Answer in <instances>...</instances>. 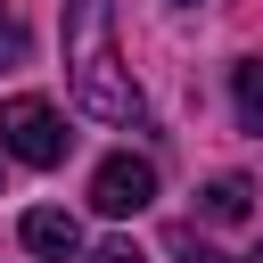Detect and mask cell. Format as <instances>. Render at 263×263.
I'll return each instance as SVG.
<instances>
[{
    "mask_svg": "<svg viewBox=\"0 0 263 263\" xmlns=\"http://www.w3.org/2000/svg\"><path fill=\"white\" fill-rule=\"evenodd\" d=\"M66 90L99 123H132V132L148 123V99L115 58V0H66Z\"/></svg>",
    "mask_w": 263,
    "mask_h": 263,
    "instance_id": "obj_1",
    "label": "cell"
},
{
    "mask_svg": "<svg viewBox=\"0 0 263 263\" xmlns=\"http://www.w3.org/2000/svg\"><path fill=\"white\" fill-rule=\"evenodd\" d=\"M0 148L16 156V164H66V148H74V132H66V115L41 99V90H16V99H0Z\"/></svg>",
    "mask_w": 263,
    "mask_h": 263,
    "instance_id": "obj_2",
    "label": "cell"
},
{
    "mask_svg": "<svg viewBox=\"0 0 263 263\" xmlns=\"http://www.w3.org/2000/svg\"><path fill=\"white\" fill-rule=\"evenodd\" d=\"M148 197H156V164H148V156H132V148H123V156H107V164L90 173V205H99L107 222L140 214Z\"/></svg>",
    "mask_w": 263,
    "mask_h": 263,
    "instance_id": "obj_3",
    "label": "cell"
},
{
    "mask_svg": "<svg viewBox=\"0 0 263 263\" xmlns=\"http://www.w3.org/2000/svg\"><path fill=\"white\" fill-rule=\"evenodd\" d=\"M25 247H33L41 263H74V255H82V222H74L66 205H33V214H25Z\"/></svg>",
    "mask_w": 263,
    "mask_h": 263,
    "instance_id": "obj_4",
    "label": "cell"
},
{
    "mask_svg": "<svg viewBox=\"0 0 263 263\" xmlns=\"http://www.w3.org/2000/svg\"><path fill=\"white\" fill-rule=\"evenodd\" d=\"M247 197H255V189H247L238 173H222V181H205V222H247Z\"/></svg>",
    "mask_w": 263,
    "mask_h": 263,
    "instance_id": "obj_5",
    "label": "cell"
},
{
    "mask_svg": "<svg viewBox=\"0 0 263 263\" xmlns=\"http://www.w3.org/2000/svg\"><path fill=\"white\" fill-rule=\"evenodd\" d=\"M230 99H238V123L263 132V58H247V66L230 74Z\"/></svg>",
    "mask_w": 263,
    "mask_h": 263,
    "instance_id": "obj_6",
    "label": "cell"
},
{
    "mask_svg": "<svg viewBox=\"0 0 263 263\" xmlns=\"http://www.w3.org/2000/svg\"><path fill=\"white\" fill-rule=\"evenodd\" d=\"M25 49H33V33H25L16 0H0V74H16V66H25Z\"/></svg>",
    "mask_w": 263,
    "mask_h": 263,
    "instance_id": "obj_7",
    "label": "cell"
},
{
    "mask_svg": "<svg viewBox=\"0 0 263 263\" xmlns=\"http://www.w3.org/2000/svg\"><path fill=\"white\" fill-rule=\"evenodd\" d=\"M90 263H148V255H140V247H132V238H107V247H99V255H90Z\"/></svg>",
    "mask_w": 263,
    "mask_h": 263,
    "instance_id": "obj_8",
    "label": "cell"
},
{
    "mask_svg": "<svg viewBox=\"0 0 263 263\" xmlns=\"http://www.w3.org/2000/svg\"><path fill=\"white\" fill-rule=\"evenodd\" d=\"M181 263H222V255H214V247H197V238H189V247H181Z\"/></svg>",
    "mask_w": 263,
    "mask_h": 263,
    "instance_id": "obj_9",
    "label": "cell"
},
{
    "mask_svg": "<svg viewBox=\"0 0 263 263\" xmlns=\"http://www.w3.org/2000/svg\"><path fill=\"white\" fill-rule=\"evenodd\" d=\"M247 263H263V247H255V255H247Z\"/></svg>",
    "mask_w": 263,
    "mask_h": 263,
    "instance_id": "obj_10",
    "label": "cell"
},
{
    "mask_svg": "<svg viewBox=\"0 0 263 263\" xmlns=\"http://www.w3.org/2000/svg\"><path fill=\"white\" fill-rule=\"evenodd\" d=\"M181 8H197V0H181Z\"/></svg>",
    "mask_w": 263,
    "mask_h": 263,
    "instance_id": "obj_11",
    "label": "cell"
}]
</instances>
